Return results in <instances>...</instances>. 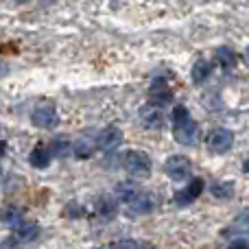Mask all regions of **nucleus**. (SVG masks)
<instances>
[{"instance_id":"a211bd4d","label":"nucleus","mask_w":249,"mask_h":249,"mask_svg":"<svg viewBox=\"0 0 249 249\" xmlns=\"http://www.w3.org/2000/svg\"><path fill=\"white\" fill-rule=\"evenodd\" d=\"M94 144H99V142H94L92 138H88V136L79 138V140L74 142V155H77L79 160L90 158V155L94 153Z\"/></svg>"},{"instance_id":"1a4fd4ad","label":"nucleus","mask_w":249,"mask_h":249,"mask_svg":"<svg viewBox=\"0 0 249 249\" xmlns=\"http://www.w3.org/2000/svg\"><path fill=\"white\" fill-rule=\"evenodd\" d=\"M155 208H158V197L153 193H144V190H140L138 197L129 203V212L131 214H149Z\"/></svg>"},{"instance_id":"9d476101","label":"nucleus","mask_w":249,"mask_h":249,"mask_svg":"<svg viewBox=\"0 0 249 249\" xmlns=\"http://www.w3.org/2000/svg\"><path fill=\"white\" fill-rule=\"evenodd\" d=\"M96 142H99V149L114 151V149H118V146L123 144V131L116 127V124H109V127H105L103 131L99 133Z\"/></svg>"},{"instance_id":"6ab92c4d","label":"nucleus","mask_w":249,"mask_h":249,"mask_svg":"<svg viewBox=\"0 0 249 249\" xmlns=\"http://www.w3.org/2000/svg\"><path fill=\"white\" fill-rule=\"evenodd\" d=\"M210 193L216 199H232L234 197V184L232 181H214L210 186Z\"/></svg>"},{"instance_id":"ddd939ff","label":"nucleus","mask_w":249,"mask_h":249,"mask_svg":"<svg viewBox=\"0 0 249 249\" xmlns=\"http://www.w3.org/2000/svg\"><path fill=\"white\" fill-rule=\"evenodd\" d=\"M94 212L101 221H112L118 212V206H116V201H112L109 197H101V199H96Z\"/></svg>"},{"instance_id":"a878e982","label":"nucleus","mask_w":249,"mask_h":249,"mask_svg":"<svg viewBox=\"0 0 249 249\" xmlns=\"http://www.w3.org/2000/svg\"><path fill=\"white\" fill-rule=\"evenodd\" d=\"M16 2L18 4H24V2H29V0H16Z\"/></svg>"},{"instance_id":"b1692460","label":"nucleus","mask_w":249,"mask_h":249,"mask_svg":"<svg viewBox=\"0 0 249 249\" xmlns=\"http://www.w3.org/2000/svg\"><path fill=\"white\" fill-rule=\"evenodd\" d=\"M243 173H249V158L243 162Z\"/></svg>"},{"instance_id":"0eeeda50","label":"nucleus","mask_w":249,"mask_h":249,"mask_svg":"<svg viewBox=\"0 0 249 249\" xmlns=\"http://www.w3.org/2000/svg\"><path fill=\"white\" fill-rule=\"evenodd\" d=\"M203 188H206V181H203L201 177H193L184 190L175 193V197H173V203H175V206H190L195 199H199V195L203 193Z\"/></svg>"},{"instance_id":"4468645a","label":"nucleus","mask_w":249,"mask_h":249,"mask_svg":"<svg viewBox=\"0 0 249 249\" xmlns=\"http://www.w3.org/2000/svg\"><path fill=\"white\" fill-rule=\"evenodd\" d=\"M2 223L7 228H18V225L24 223V210L18 206H7L2 210Z\"/></svg>"},{"instance_id":"423d86ee","label":"nucleus","mask_w":249,"mask_h":249,"mask_svg":"<svg viewBox=\"0 0 249 249\" xmlns=\"http://www.w3.org/2000/svg\"><path fill=\"white\" fill-rule=\"evenodd\" d=\"M31 121H33V124L39 129H55L57 124H59V116H57V109L53 107V105L42 103L33 109Z\"/></svg>"},{"instance_id":"f8f14e48","label":"nucleus","mask_w":249,"mask_h":249,"mask_svg":"<svg viewBox=\"0 0 249 249\" xmlns=\"http://www.w3.org/2000/svg\"><path fill=\"white\" fill-rule=\"evenodd\" d=\"M53 155H55V153H53V146L42 144V142H39V144L31 151L29 162H31V166H35V168H46L48 164H51Z\"/></svg>"},{"instance_id":"412c9836","label":"nucleus","mask_w":249,"mask_h":249,"mask_svg":"<svg viewBox=\"0 0 249 249\" xmlns=\"http://www.w3.org/2000/svg\"><path fill=\"white\" fill-rule=\"evenodd\" d=\"M232 232H238V234H249V214H241L236 216L232 225Z\"/></svg>"},{"instance_id":"9b49d317","label":"nucleus","mask_w":249,"mask_h":249,"mask_svg":"<svg viewBox=\"0 0 249 249\" xmlns=\"http://www.w3.org/2000/svg\"><path fill=\"white\" fill-rule=\"evenodd\" d=\"M149 94H151V103L166 105V103H171L173 92H171V88H168V83L164 81V79H155V81L151 83Z\"/></svg>"},{"instance_id":"20e7f679","label":"nucleus","mask_w":249,"mask_h":249,"mask_svg":"<svg viewBox=\"0 0 249 249\" xmlns=\"http://www.w3.org/2000/svg\"><path fill=\"white\" fill-rule=\"evenodd\" d=\"M206 144H208V151H212V153H228L234 144V133L225 127H216L210 131Z\"/></svg>"},{"instance_id":"6e6552de","label":"nucleus","mask_w":249,"mask_h":249,"mask_svg":"<svg viewBox=\"0 0 249 249\" xmlns=\"http://www.w3.org/2000/svg\"><path fill=\"white\" fill-rule=\"evenodd\" d=\"M39 225L37 223H22L18 228H13L11 241H7V245H29V243L39 238Z\"/></svg>"},{"instance_id":"f03ea898","label":"nucleus","mask_w":249,"mask_h":249,"mask_svg":"<svg viewBox=\"0 0 249 249\" xmlns=\"http://www.w3.org/2000/svg\"><path fill=\"white\" fill-rule=\"evenodd\" d=\"M124 168L136 179H146L151 175V158L144 151H129L124 158Z\"/></svg>"},{"instance_id":"dca6fc26","label":"nucleus","mask_w":249,"mask_h":249,"mask_svg":"<svg viewBox=\"0 0 249 249\" xmlns=\"http://www.w3.org/2000/svg\"><path fill=\"white\" fill-rule=\"evenodd\" d=\"M214 61H219L221 68L230 70V68L236 66V53H234L232 48H228V46H221V48H216L214 51Z\"/></svg>"},{"instance_id":"4be33fe9","label":"nucleus","mask_w":249,"mask_h":249,"mask_svg":"<svg viewBox=\"0 0 249 249\" xmlns=\"http://www.w3.org/2000/svg\"><path fill=\"white\" fill-rule=\"evenodd\" d=\"M112 247H142V243H136V241H116V243H112Z\"/></svg>"},{"instance_id":"f3484780","label":"nucleus","mask_w":249,"mask_h":249,"mask_svg":"<svg viewBox=\"0 0 249 249\" xmlns=\"http://www.w3.org/2000/svg\"><path fill=\"white\" fill-rule=\"evenodd\" d=\"M193 81L195 83H203V81H208L210 79V74H212V64L208 59H199L197 64L193 66Z\"/></svg>"},{"instance_id":"f257e3e1","label":"nucleus","mask_w":249,"mask_h":249,"mask_svg":"<svg viewBox=\"0 0 249 249\" xmlns=\"http://www.w3.org/2000/svg\"><path fill=\"white\" fill-rule=\"evenodd\" d=\"M171 118H173V136H175V140L179 142V144H184V146L197 144V140H199V124L190 118L186 105H175Z\"/></svg>"},{"instance_id":"39448f33","label":"nucleus","mask_w":249,"mask_h":249,"mask_svg":"<svg viewBox=\"0 0 249 249\" xmlns=\"http://www.w3.org/2000/svg\"><path fill=\"white\" fill-rule=\"evenodd\" d=\"M138 121H140V124L146 131H160V129L164 127V114H162V109H160V105L149 103V105H144V107H140Z\"/></svg>"},{"instance_id":"aec40b11","label":"nucleus","mask_w":249,"mask_h":249,"mask_svg":"<svg viewBox=\"0 0 249 249\" xmlns=\"http://www.w3.org/2000/svg\"><path fill=\"white\" fill-rule=\"evenodd\" d=\"M53 153H55V158H68L70 153H74V144H70L68 140H64V138H57V140H53Z\"/></svg>"},{"instance_id":"5701e85b","label":"nucleus","mask_w":249,"mask_h":249,"mask_svg":"<svg viewBox=\"0 0 249 249\" xmlns=\"http://www.w3.org/2000/svg\"><path fill=\"white\" fill-rule=\"evenodd\" d=\"M230 247H249V241H245V238H241V241H232Z\"/></svg>"},{"instance_id":"7ed1b4c3","label":"nucleus","mask_w":249,"mask_h":249,"mask_svg":"<svg viewBox=\"0 0 249 249\" xmlns=\"http://www.w3.org/2000/svg\"><path fill=\"white\" fill-rule=\"evenodd\" d=\"M164 171L171 177L173 181H184L190 177L193 171V162H190L186 155H171V158L164 162Z\"/></svg>"},{"instance_id":"393cba45","label":"nucleus","mask_w":249,"mask_h":249,"mask_svg":"<svg viewBox=\"0 0 249 249\" xmlns=\"http://www.w3.org/2000/svg\"><path fill=\"white\" fill-rule=\"evenodd\" d=\"M245 61H247V66H249V46H247V51H245Z\"/></svg>"},{"instance_id":"2eb2a0df","label":"nucleus","mask_w":249,"mask_h":249,"mask_svg":"<svg viewBox=\"0 0 249 249\" xmlns=\"http://www.w3.org/2000/svg\"><path fill=\"white\" fill-rule=\"evenodd\" d=\"M138 193H140V188H138L133 181H121V184L116 186V197H118V201L127 203V206L138 197Z\"/></svg>"}]
</instances>
